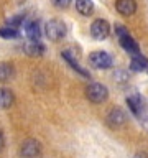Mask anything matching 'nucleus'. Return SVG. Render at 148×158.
Segmentation results:
<instances>
[{"mask_svg": "<svg viewBox=\"0 0 148 158\" xmlns=\"http://www.w3.org/2000/svg\"><path fill=\"white\" fill-rule=\"evenodd\" d=\"M44 33L49 41H59L66 35V25L61 20H49L44 27Z\"/></svg>", "mask_w": 148, "mask_h": 158, "instance_id": "f257e3e1", "label": "nucleus"}, {"mask_svg": "<svg viewBox=\"0 0 148 158\" xmlns=\"http://www.w3.org/2000/svg\"><path fill=\"white\" fill-rule=\"evenodd\" d=\"M86 96L91 102L94 104H101L104 101H107L109 97V91L104 84H99V82H92L89 84L87 89H86Z\"/></svg>", "mask_w": 148, "mask_h": 158, "instance_id": "f03ea898", "label": "nucleus"}, {"mask_svg": "<svg viewBox=\"0 0 148 158\" xmlns=\"http://www.w3.org/2000/svg\"><path fill=\"white\" fill-rule=\"evenodd\" d=\"M39 155H41V145L33 138L25 140L20 147V156L22 158H39Z\"/></svg>", "mask_w": 148, "mask_h": 158, "instance_id": "7ed1b4c3", "label": "nucleus"}, {"mask_svg": "<svg viewBox=\"0 0 148 158\" xmlns=\"http://www.w3.org/2000/svg\"><path fill=\"white\" fill-rule=\"evenodd\" d=\"M89 63H91L92 68L96 69H107L112 66V58L110 54L105 51H94L89 56Z\"/></svg>", "mask_w": 148, "mask_h": 158, "instance_id": "20e7f679", "label": "nucleus"}, {"mask_svg": "<svg viewBox=\"0 0 148 158\" xmlns=\"http://www.w3.org/2000/svg\"><path fill=\"white\" fill-rule=\"evenodd\" d=\"M127 104H128V109L135 114L137 117H142L145 114V104H143V99L138 92H132L127 96Z\"/></svg>", "mask_w": 148, "mask_h": 158, "instance_id": "39448f33", "label": "nucleus"}, {"mask_svg": "<svg viewBox=\"0 0 148 158\" xmlns=\"http://www.w3.org/2000/svg\"><path fill=\"white\" fill-rule=\"evenodd\" d=\"M109 33H110V27H109V23L105 22V20H96V22H92V25H91L92 38L105 40L109 36Z\"/></svg>", "mask_w": 148, "mask_h": 158, "instance_id": "423d86ee", "label": "nucleus"}, {"mask_svg": "<svg viewBox=\"0 0 148 158\" xmlns=\"http://www.w3.org/2000/svg\"><path fill=\"white\" fill-rule=\"evenodd\" d=\"M107 122H109L110 127L118 128V127H122L123 123L127 122V114L123 112L120 107H113L112 110L109 112V115H107Z\"/></svg>", "mask_w": 148, "mask_h": 158, "instance_id": "0eeeda50", "label": "nucleus"}, {"mask_svg": "<svg viewBox=\"0 0 148 158\" xmlns=\"http://www.w3.org/2000/svg\"><path fill=\"white\" fill-rule=\"evenodd\" d=\"M117 12L125 15V17H130L137 12V2L135 0H117L115 2Z\"/></svg>", "mask_w": 148, "mask_h": 158, "instance_id": "6e6552de", "label": "nucleus"}, {"mask_svg": "<svg viewBox=\"0 0 148 158\" xmlns=\"http://www.w3.org/2000/svg\"><path fill=\"white\" fill-rule=\"evenodd\" d=\"M118 41H120L122 48L125 49V51L130 54V56H137V54H140V46H138V43L130 36V35H127V36L120 38Z\"/></svg>", "mask_w": 148, "mask_h": 158, "instance_id": "1a4fd4ad", "label": "nucleus"}, {"mask_svg": "<svg viewBox=\"0 0 148 158\" xmlns=\"http://www.w3.org/2000/svg\"><path fill=\"white\" fill-rule=\"evenodd\" d=\"M25 35L30 41H39L41 38V30H39L38 22H25Z\"/></svg>", "mask_w": 148, "mask_h": 158, "instance_id": "9d476101", "label": "nucleus"}, {"mask_svg": "<svg viewBox=\"0 0 148 158\" xmlns=\"http://www.w3.org/2000/svg\"><path fill=\"white\" fill-rule=\"evenodd\" d=\"M130 69H133V71H148V59L142 56V53L137 54V56H132Z\"/></svg>", "mask_w": 148, "mask_h": 158, "instance_id": "9b49d317", "label": "nucleus"}, {"mask_svg": "<svg viewBox=\"0 0 148 158\" xmlns=\"http://www.w3.org/2000/svg\"><path fill=\"white\" fill-rule=\"evenodd\" d=\"M25 51H27L28 56H43L44 46L39 41H30L27 46H25Z\"/></svg>", "mask_w": 148, "mask_h": 158, "instance_id": "f8f14e48", "label": "nucleus"}, {"mask_svg": "<svg viewBox=\"0 0 148 158\" xmlns=\"http://www.w3.org/2000/svg\"><path fill=\"white\" fill-rule=\"evenodd\" d=\"M76 10L81 15H86L89 17L94 12V3L92 0H76Z\"/></svg>", "mask_w": 148, "mask_h": 158, "instance_id": "ddd939ff", "label": "nucleus"}, {"mask_svg": "<svg viewBox=\"0 0 148 158\" xmlns=\"http://www.w3.org/2000/svg\"><path fill=\"white\" fill-rule=\"evenodd\" d=\"M13 104V92L10 89H0V109H8Z\"/></svg>", "mask_w": 148, "mask_h": 158, "instance_id": "4468645a", "label": "nucleus"}, {"mask_svg": "<svg viewBox=\"0 0 148 158\" xmlns=\"http://www.w3.org/2000/svg\"><path fill=\"white\" fill-rule=\"evenodd\" d=\"M63 58L64 59H66V61L69 63V64H71V66H72V69H74V71H77L79 74H81V76H84V77H89V73L86 71V69H82L81 66H79V64H77V61H76V59H74L72 56H71V54H69V51H64L63 53Z\"/></svg>", "mask_w": 148, "mask_h": 158, "instance_id": "2eb2a0df", "label": "nucleus"}, {"mask_svg": "<svg viewBox=\"0 0 148 158\" xmlns=\"http://www.w3.org/2000/svg\"><path fill=\"white\" fill-rule=\"evenodd\" d=\"M13 76V66L10 63H0V82L8 81Z\"/></svg>", "mask_w": 148, "mask_h": 158, "instance_id": "dca6fc26", "label": "nucleus"}, {"mask_svg": "<svg viewBox=\"0 0 148 158\" xmlns=\"http://www.w3.org/2000/svg\"><path fill=\"white\" fill-rule=\"evenodd\" d=\"M18 28H15V27H10V25H5V27L0 28V36L2 38H18Z\"/></svg>", "mask_w": 148, "mask_h": 158, "instance_id": "f3484780", "label": "nucleus"}, {"mask_svg": "<svg viewBox=\"0 0 148 158\" xmlns=\"http://www.w3.org/2000/svg\"><path fill=\"white\" fill-rule=\"evenodd\" d=\"M23 22H25V17H22V15H13V17L7 18V25L15 28H20V25H23Z\"/></svg>", "mask_w": 148, "mask_h": 158, "instance_id": "a211bd4d", "label": "nucleus"}, {"mask_svg": "<svg viewBox=\"0 0 148 158\" xmlns=\"http://www.w3.org/2000/svg\"><path fill=\"white\" fill-rule=\"evenodd\" d=\"M113 79H115V81L117 82H127L128 81V73H125V71H122V69H120V71H117L115 74H113Z\"/></svg>", "mask_w": 148, "mask_h": 158, "instance_id": "6ab92c4d", "label": "nucleus"}, {"mask_svg": "<svg viewBox=\"0 0 148 158\" xmlns=\"http://www.w3.org/2000/svg\"><path fill=\"white\" fill-rule=\"evenodd\" d=\"M115 35L118 36V40H120V38L127 36V35H130V33H128V30L123 27V25H115Z\"/></svg>", "mask_w": 148, "mask_h": 158, "instance_id": "aec40b11", "label": "nucleus"}, {"mask_svg": "<svg viewBox=\"0 0 148 158\" xmlns=\"http://www.w3.org/2000/svg\"><path fill=\"white\" fill-rule=\"evenodd\" d=\"M53 3H54V7H58V8H68L69 5L72 3V0H53Z\"/></svg>", "mask_w": 148, "mask_h": 158, "instance_id": "412c9836", "label": "nucleus"}, {"mask_svg": "<svg viewBox=\"0 0 148 158\" xmlns=\"http://www.w3.org/2000/svg\"><path fill=\"white\" fill-rule=\"evenodd\" d=\"M140 118V123H142V127L145 128V130L148 132V115H145V114H143L142 117H138Z\"/></svg>", "mask_w": 148, "mask_h": 158, "instance_id": "4be33fe9", "label": "nucleus"}, {"mask_svg": "<svg viewBox=\"0 0 148 158\" xmlns=\"http://www.w3.org/2000/svg\"><path fill=\"white\" fill-rule=\"evenodd\" d=\"M133 158H148V155H146L145 152H138V153H137V155L133 156Z\"/></svg>", "mask_w": 148, "mask_h": 158, "instance_id": "5701e85b", "label": "nucleus"}, {"mask_svg": "<svg viewBox=\"0 0 148 158\" xmlns=\"http://www.w3.org/2000/svg\"><path fill=\"white\" fill-rule=\"evenodd\" d=\"M3 143H5V140H3V135H2V132H0V150L3 148Z\"/></svg>", "mask_w": 148, "mask_h": 158, "instance_id": "b1692460", "label": "nucleus"}]
</instances>
